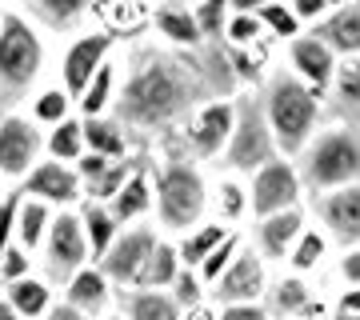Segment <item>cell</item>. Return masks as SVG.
I'll return each mask as SVG.
<instances>
[{"instance_id":"bcb514c9","label":"cell","mask_w":360,"mask_h":320,"mask_svg":"<svg viewBox=\"0 0 360 320\" xmlns=\"http://www.w3.org/2000/svg\"><path fill=\"white\" fill-rule=\"evenodd\" d=\"M108 165H112V160H104V156H96V153H84V156H80V160H77V172H80V180H84V188H89V184H96V180L108 172Z\"/></svg>"},{"instance_id":"836d02e7","label":"cell","mask_w":360,"mask_h":320,"mask_svg":"<svg viewBox=\"0 0 360 320\" xmlns=\"http://www.w3.org/2000/svg\"><path fill=\"white\" fill-rule=\"evenodd\" d=\"M25 13L32 16V20L52 25V28H65V25H72V20H80V16L89 13V4H84V0H32V4H25Z\"/></svg>"},{"instance_id":"30bf717a","label":"cell","mask_w":360,"mask_h":320,"mask_svg":"<svg viewBox=\"0 0 360 320\" xmlns=\"http://www.w3.org/2000/svg\"><path fill=\"white\" fill-rule=\"evenodd\" d=\"M20 196H32V200H44L49 208L56 212H68V208L80 200V192H84V180H80L77 165H60V160H40L32 172L25 177L20 184Z\"/></svg>"},{"instance_id":"52a82bcc","label":"cell","mask_w":360,"mask_h":320,"mask_svg":"<svg viewBox=\"0 0 360 320\" xmlns=\"http://www.w3.org/2000/svg\"><path fill=\"white\" fill-rule=\"evenodd\" d=\"M40 256H44V272L52 276V284H68L77 272L89 269L92 248H89V236H84V224H80V212H72V208L56 212Z\"/></svg>"},{"instance_id":"f907efd6","label":"cell","mask_w":360,"mask_h":320,"mask_svg":"<svg viewBox=\"0 0 360 320\" xmlns=\"http://www.w3.org/2000/svg\"><path fill=\"white\" fill-rule=\"evenodd\" d=\"M44 320H89V316H84V312H77L68 300H56V305H52V312Z\"/></svg>"},{"instance_id":"816d5d0a","label":"cell","mask_w":360,"mask_h":320,"mask_svg":"<svg viewBox=\"0 0 360 320\" xmlns=\"http://www.w3.org/2000/svg\"><path fill=\"white\" fill-rule=\"evenodd\" d=\"M340 308H345V312H352V316H360V288H348L345 300H340Z\"/></svg>"},{"instance_id":"ba28073f","label":"cell","mask_w":360,"mask_h":320,"mask_svg":"<svg viewBox=\"0 0 360 320\" xmlns=\"http://www.w3.org/2000/svg\"><path fill=\"white\" fill-rule=\"evenodd\" d=\"M272 160H276V141H272L269 116L257 101H240L236 104V132L229 141V165L240 172H260Z\"/></svg>"},{"instance_id":"4316f807","label":"cell","mask_w":360,"mask_h":320,"mask_svg":"<svg viewBox=\"0 0 360 320\" xmlns=\"http://www.w3.org/2000/svg\"><path fill=\"white\" fill-rule=\"evenodd\" d=\"M116 96H120V89H116V64L108 60L92 77V84L84 89V96L77 101V108H80V116L84 120H101V116H108V108L116 104Z\"/></svg>"},{"instance_id":"b9f144b4","label":"cell","mask_w":360,"mask_h":320,"mask_svg":"<svg viewBox=\"0 0 360 320\" xmlns=\"http://www.w3.org/2000/svg\"><path fill=\"white\" fill-rule=\"evenodd\" d=\"M321 256H324V236L321 232H304V236L296 241V248H292V269L309 272V269L321 264Z\"/></svg>"},{"instance_id":"d6a6232c","label":"cell","mask_w":360,"mask_h":320,"mask_svg":"<svg viewBox=\"0 0 360 320\" xmlns=\"http://www.w3.org/2000/svg\"><path fill=\"white\" fill-rule=\"evenodd\" d=\"M272 312L276 316H309V312H321V308L309 300L304 284L296 281V276H288V281H281L272 288Z\"/></svg>"},{"instance_id":"f1b7e54d","label":"cell","mask_w":360,"mask_h":320,"mask_svg":"<svg viewBox=\"0 0 360 320\" xmlns=\"http://www.w3.org/2000/svg\"><path fill=\"white\" fill-rule=\"evenodd\" d=\"M72 96H68L60 84H49V89H40L37 96H32V108H28V116L37 120L40 128H56V124H65V120H72Z\"/></svg>"},{"instance_id":"8d00e7d4","label":"cell","mask_w":360,"mask_h":320,"mask_svg":"<svg viewBox=\"0 0 360 320\" xmlns=\"http://www.w3.org/2000/svg\"><path fill=\"white\" fill-rule=\"evenodd\" d=\"M196 25H200V37L208 44H224V32H229V16L232 8L224 0H205V4H196Z\"/></svg>"},{"instance_id":"11a10c76","label":"cell","mask_w":360,"mask_h":320,"mask_svg":"<svg viewBox=\"0 0 360 320\" xmlns=\"http://www.w3.org/2000/svg\"><path fill=\"white\" fill-rule=\"evenodd\" d=\"M333 320H360V316H352V312H345V308H340V312H336Z\"/></svg>"},{"instance_id":"c3c4849f","label":"cell","mask_w":360,"mask_h":320,"mask_svg":"<svg viewBox=\"0 0 360 320\" xmlns=\"http://www.w3.org/2000/svg\"><path fill=\"white\" fill-rule=\"evenodd\" d=\"M292 13H296V20H324V16H328V8H324L321 0H296Z\"/></svg>"},{"instance_id":"681fc988","label":"cell","mask_w":360,"mask_h":320,"mask_svg":"<svg viewBox=\"0 0 360 320\" xmlns=\"http://www.w3.org/2000/svg\"><path fill=\"white\" fill-rule=\"evenodd\" d=\"M340 276H345L352 288H360V248H356V252H348L345 260H340Z\"/></svg>"},{"instance_id":"5bb4252c","label":"cell","mask_w":360,"mask_h":320,"mask_svg":"<svg viewBox=\"0 0 360 320\" xmlns=\"http://www.w3.org/2000/svg\"><path fill=\"white\" fill-rule=\"evenodd\" d=\"M260 293H264V264H260V256L248 252V248L236 256V260H232V269L212 284V296H217L224 308L252 305Z\"/></svg>"},{"instance_id":"9f6ffc18","label":"cell","mask_w":360,"mask_h":320,"mask_svg":"<svg viewBox=\"0 0 360 320\" xmlns=\"http://www.w3.org/2000/svg\"><path fill=\"white\" fill-rule=\"evenodd\" d=\"M101 320H129L124 312H108V316H101Z\"/></svg>"},{"instance_id":"ffe728a7","label":"cell","mask_w":360,"mask_h":320,"mask_svg":"<svg viewBox=\"0 0 360 320\" xmlns=\"http://www.w3.org/2000/svg\"><path fill=\"white\" fill-rule=\"evenodd\" d=\"M56 220V208H49L44 200H32V196H20V212H16V244L37 252L49 241V229Z\"/></svg>"},{"instance_id":"603a6c76","label":"cell","mask_w":360,"mask_h":320,"mask_svg":"<svg viewBox=\"0 0 360 320\" xmlns=\"http://www.w3.org/2000/svg\"><path fill=\"white\" fill-rule=\"evenodd\" d=\"M84 120V116H80ZM84 144L89 153L104 156V160H129V136H124V124L116 116H101V120H84Z\"/></svg>"},{"instance_id":"484cf974","label":"cell","mask_w":360,"mask_h":320,"mask_svg":"<svg viewBox=\"0 0 360 320\" xmlns=\"http://www.w3.org/2000/svg\"><path fill=\"white\" fill-rule=\"evenodd\" d=\"M124 316L129 320H184V312H180V305L168 293L136 288V293H124Z\"/></svg>"},{"instance_id":"7c38bea8","label":"cell","mask_w":360,"mask_h":320,"mask_svg":"<svg viewBox=\"0 0 360 320\" xmlns=\"http://www.w3.org/2000/svg\"><path fill=\"white\" fill-rule=\"evenodd\" d=\"M296 200H300V177L288 160H272L252 177V212L260 220L292 212Z\"/></svg>"},{"instance_id":"7bdbcfd3","label":"cell","mask_w":360,"mask_h":320,"mask_svg":"<svg viewBox=\"0 0 360 320\" xmlns=\"http://www.w3.org/2000/svg\"><path fill=\"white\" fill-rule=\"evenodd\" d=\"M172 300H176L184 312H193V308H200V276L196 272H180L176 284H172Z\"/></svg>"},{"instance_id":"680465c9","label":"cell","mask_w":360,"mask_h":320,"mask_svg":"<svg viewBox=\"0 0 360 320\" xmlns=\"http://www.w3.org/2000/svg\"><path fill=\"white\" fill-rule=\"evenodd\" d=\"M0 200H4V196H0Z\"/></svg>"},{"instance_id":"60d3db41","label":"cell","mask_w":360,"mask_h":320,"mask_svg":"<svg viewBox=\"0 0 360 320\" xmlns=\"http://www.w3.org/2000/svg\"><path fill=\"white\" fill-rule=\"evenodd\" d=\"M16 212H20V192H8L0 200V264H4L8 248L16 244Z\"/></svg>"},{"instance_id":"e0dca14e","label":"cell","mask_w":360,"mask_h":320,"mask_svg":"<svg viewBox=\"0 0 360 320\" xmlns=\"http://www.w3.org/2000/svg\"><path fill=\"white\" fill-rule=\"evenodd\" d=\"M65 300L77 312H84V316H108V300H112V281L101 272V264H89L84 272H77L72 281L65 284Z\"/></svg>"},{"instance_id":"f5cc1de1","label":"cell","mask_w":360,"mask_h":320,"mask_svg":"<svg viewBox=\"0 0 360 320\" xmlns=\"http://www.w3.org/2000/svg\"><path fill=\"white\" fill-rule=\"evenodd\" d=\"M184 320H220V316L212 312V308L200 305V308H193V312H184Z\"/></svg>"},{"instance_id":"ab89813d","label":"cell","mask_w":360,"mask_h":320,"mask_svg":"<svg viewBox=\"0 0 360 320\" xmlns=\"http://www.w3.org/2000/svg\"><path fill=\"white\" fill-rule=\"evenodd\" d=\"M25 276H37V272H32V252H28V248H20V244H13V248H8V256H4V264H0V288L25 281Z\"/></svg>"},{"instance_id":"83f0119b","label":"cell","mask_w":360,"mask_h":320,"mask_svg":"<svg viewBox=\"0 0 360 320\" xmlns=\"http://www.w3.org/2000/svg\"><path fill=\"white\" fill-rule=\"evenodd\" d=\"M184 272V264H180V252L172 248V244H156V252L148 256V264H144V272L136 276V288H153V293H160V288H168V284H176V276Z\"/></svg>"},{"instance_id":"277c9868","label":"cell","mask_w":360,"mask_h":320,"mask_svg":"<svg viewBox=\"0 0 360 320\" xmlns=\"http://www.w3.org/2000/svg\"><path fill=\"white\" fill-rule=\"evenodd\" d=\"M153 188H156V217L165 229H196V220L205 217L208 205V188L205 177L196 172V165H188L184 156H172L168 165H160L153 172Z\"/></svg>"},{"instance_id":"6f0895ef","label":"cell","mask_w":360,"mask_h":320,"mask_svg":"<svg viewBox=\"0 0 360 320\" xmlns=\"http://www.w3.org/2000/svg\"><path fill=\"white\" fill-rule=\"evenodd\" d=\"M0 28H4V8H0Z\"/></svg>"},{"instance_id":"9c48e42d","label":"cell","mask_w":360,"mask_h":320,"mask_svg":"<svg viewBox=\"0 0 360 320\" xmlns=\"http://www.w3.org/2000/svg\"><path fill=\"white\" fill-rule=\"evenodd\" d=\"M112 49H116L112 32H80V37L65 49V56H60V89H65L72 101H80L84 89L92 84V77L108 64Z\"/></svg>"},{"instance_id":"ee69618b","label":"cell","mask_w":360,"mask_h":320,"mask_svg":"<svg viewBox=\"0 0 360 320\" xmlns=\"http://www.w3.org/2000/svg\"><path fill=\"white\" fill-rule=\"evenodd\" d=\"M220 212H224L229 220L245 217V188H240V184H232V180L220 184Z\"/></svg>"},{"instance_id":"44dd1931","label":"cell","mask_w":360,"mask_h":320,"mask_svg":"<svg viewBox=\"0 0 360 320\" xmlns=\"http://www.w3.org/2000/svg\"><path fill=\"white\" fill-rule=\"evenodd\" d=\"M77 212H80V224H84V236H89L92 260L101 264L104 256H108V248L116 244V236H120V224L108 212V205H96V200H84Z\"/></svg>"},{"instance_id":"f546056e","label":"cell","mask_w":360,"mask_h":320,"mask_svg":"<svg viewBox=\"0 0 360 320\" xmlns=\"http://www.w3.org/2000/svg\"><path fill=\"white\" fill-rule=\"evenodd\" d=\"M232 232L224 229V224H200V229H193L184 241H180V264H188V269H200L208 256L217 252L220 244L229 241Z\"/></svg>"},{"instance_id":"74e56055","label":"cell","mask_w":360,"mask_h":320,"mask_svg":"<svg viewBox=\"0 0 360 320\" xmlns=\"http://www.w3.org/2000/svg\"><path fill=\"white\" fill-rule=\"evenodd\" d=\"M240 252H245V244H240V236L232 232L229 241L220 244L217 252H212V256H208V260H205V264L196 269V276H200V281H205V284H217L220 276H224V272L232 269V260H236V256H240Z\"/></svg>"},{"instance_id":"8992f818","label":"cell","mask_w":360,"mask_h":320,"mask_svg":"<svg viewBox=\"0 0 360 320\" xmlns=\"http://www.w3.org/2000/svg\"><path fill=\"white\" fill-rule=\"evenodd\" d=\"M40 153H49V136L32 116L28 113L0 116V177L25 184V177L40 165Z\"/></svg>"},{"instance_id":"f6af8a7d","label":"cell","mask_w":360,"mask_h":320,"mask_svg":"<svg viewBox=\"0 0 360 320\" xmlns=\"http://www.w3.org/2000/svg\"><path fill=\"white\" fill-rule=\"evenodd\" d=\"M229 60H232V72H236V80H248V84H257V80H260V64L252 60L245 49H229Z\"/></svg>"},{"instance_id":"6da1fadb","label":"cell","mask_w":360,"mask_h":320,"mask_svg":"<svg viewBox=\"0 0 360 320\" xmlns=\"http://www.w3.org/2000/svg\"><path fill=\"white\" fill-rule=\"evenodd\" d=\"M196 101V77L193 64L180 56L144 49L132 56V68L120 96H116V120L132 128H168L172 120L193 108Z\"/></svg>"},{"instance_id":"7a4b0ae2","label":"cell","mask_w":360,"mask_h":320,"mask_svg":"<svg viewBox=\"0 0 360 320\" xmlns=\"http://www.w3.org/2000/svg\"><path fill=\"white\" fill-rule=\"evenodd\" d=\"M44 72V40L37 20L25 8H4L0 28V101L20 104L25 96H37V80Z\"/></svg>"},{"instance_id":"1f68e13d","label":"cell","mask_w":360,"mask_h":320,"mask_svg":"<svg viewBox=\"0 0 360 320\" xmlns=\"http://www.w3.org/2000/svg\"><path fill=\"white\" fill-rule=\"evenodd\" d=\"M333 101L348 120H360V56H352V60H345L336 68Z\"/></svg>"},{"instance_id":"ac0fdd59","label":"cell","mask_w":360,"mask_h":320,"mask_svg":"<svg viewBox=\"0 0 360 320\" xmlns=\"http://www.w3.org/2000/svg\"><path fill=\"white\" fill-rule=\"evenodd\" d=\"M312 37H321L324 44L340 56H360V4H340L312 28Z\"/></svg>"},{"instance_id":"f35d334b","label":"cell","mask_w":360,"mask_h":320,"mask_svg":"<svg viewBox=\"0 0 360 320\" xmlns=\"http://www.w3.org/2000/svg\"><path fill=\"white\" fill-rule=\"evenodd\" d=\"M257 16H260V25L269 28V32L296 40V28H300V20H296V13L288 8V4H257Z\"/></svg>"},{"instance_id":"9a60e30c","label":"cell","mask_w":360,"mask_h":320,"mask_svg":"<svg viewBox=\"0 0 360 320\" xmlns=\"http://www.w3.org/2000/svg\"><path fill=\"white\" fill-rule=\"evenodd\" d=\"M292 64H296V77L304 80L316 96H324V89H333V80H336V52L324 44L321 37H296L292 40Z\"/></svg>"},{"instance_id":"8fae6325","label":"cell","mask_w":360,"mask_h":320,"mask_svg":"<svg viewBox=\"0 0 360 320\" xmlns=\"http://www.w3.org/2000/svg\"><path fill=\"white\" fill-rule=\"evenodd\" d=\"M156 244H160V236H156L148 224L124 229L116 236V244L108 248V256L101 260V272L112 284H136V276H141L144 264H148V256L156 252Z\"/></svg>"},{"instance_id":"d4e9b609","label":"cell","mask_w":360,"mask_h":320,"mask_svg":"<svg viewBox=\"0 0 360 320\" xmlns=\"http://www.w3.org/2000/svg\"><path fill=\"white\" fill-rule=\"evenodd\" d=\"M300 236H304V217H300V208L260 220V248L269 256H288Z\"/></svg>"},{"instance_id":"db71d44e","label":"cell","mask_w":360,"mask_h":320,"mask_svg":"<svg viewBox=\"0 0 360 320\" xmlns=\"http://www.w3.org/2000/svg\"><path fill=\"white\" fill-rule=\"evenodd\" d=\"M0 320H25V316H20V312H16V308L8 305L4 296H0Z\"/></svg>"},{"instance_id":"7402d4cb","label":"cell","mask_w":360,"mask_h":320,"mask_svg":"<svg viewBox=\"0 0 360 320\" xmlns=\"http://www.w3.org/2000/svg\"><path fill=\"white\" fill-rule=\"evenodd\" d=\"M153 25L165 32L168 44H176V49H196L200 44V25H196V13L188 4H160L153 13Z\"/></svg>"},{"instance_id":"d590c367","label":"cell","mask_w":360,"mask_h":320,"mask_svg":"<svg viewBox=\"0 0 360 320\" xmlns=\"http://www.w3.org/2000/svg\"><path fill=\"white\" fill-rule=\"evenodd\" d=\"M260 32H264V25H260V16H257V4H236L232 16H229L224 44H229V49H245V44H252Z\"/></svg>"},{"instance_id":"4fadbf2b","label":"cell","mask_w":360,"mask_h":320,"mask_svg":"<svg viewBox=\"0 0 360 320\" xmlns=\"http://www.w3.org/2000/svg\"><path fill=\"white\" fill-rule=\"evenodd\" d=\"M232 132H236V104L212 101V104H205V108L193 116L188 141H193V148H196L200 156H217L220 148L229 153Z\"/></svg>"},{"instance_id":"5b68a950","label":"cell","mask_w":360,"mask_h":320,"mask_svg":"<svg viewBox=\"0 0 360 320\" xmlns=\"http://www.w3.org/2000/svg\"><path fill=\"white\" fill-rule=\"evenodd\" d=\"M304 180L312 188H348L360 184V132L352 128H333L316 136L304 160Z\"/></svg>"},{"instance_id":"2e32d148","label":"cell","mask_w":360,"mask_h":320,"mask_svg":"<svg viewBox=\"0 0 360 320\" xmlns=\"http://www.w3.org/2000/svg\"><path fill=\"white\" fill-rule=\"evenodd\" d=\"M321 217H324L328 232H333L340 244H360V184L324 192Z\"/></svg>"},{"instance_id":"e575fe53","label":"cell","mask_w":360,"mask_h":320,"mask_svg":"<svg viewBox=\"0 0 360 320\" xmlns=\"http://www.w3.org/2000/svg\"><path fill=\"white\" fill-rule=\"evenodd\" d=\"M136 168H141V160H116V165H108V172H104L96 184H89V188H84V192H89V200H96V205H112Z\"/></svg>"},{"instance_id":"cb8c5ba5","label":"cell","mask_w":360,"mask_h":320,"mask_svg":"<svg viewBox=\"0 0 360 320\" xmlns=\"http://www.w3.org/2000/svg\"><path fill=\"white\" fill-rule=\"evenodd\" d=\"M153 205H156V188L148 184V172L136 168V172L129 177V184L120 188V196L108 205V212L116 217V224H129V220L148 217V208H153Z\"/></svg>"},{"instance_id":"4dcf8cb0","label":"cell","mask_w":360,"mask_h":320,"mask_svg":"<svg viewBox=\"0 0 360 320\" xmlns=\"http://www.w3.org/2000/svg\"><path fill=\"white\" fill-rule=\"evenodd\" d=\"M84 153H89V144H84V120H80V116H72V120H65V124H56L49 132V156L52 160L72 165V160H80Z\"/></svg>"},{"instance_id":"d6986e66","label":"cell","mask_w":360,"mask_h":320,"mask_svg":"<svg viewBox=\"0 0 360 320\" xmlns=\"http://www.w3.org/2000/svg\"><path fill=\"white\" fill-rule=\"evenodd\" d=\"M0 296H4V300H8V305H13L25 320H44L52 312V305H56L52 284L44 281V276H25V281L0 288Z\"/></svg>"},{"instance_id":"7dc6e473","label":"cell","mask_w":360,"mask_h":320,"mask_svg":"<svg viewBox=\"0 0 360 320\" xmlns=\"http://www.w3.org/2000/svg\"><path fill=\"white\" fill-rule=\"evenodd\" d=\"M220 320H269V312L257 308V305H232V308L220 312Z\"/></svg>"},{"instance_id":"3957f363","label":"cell","mask_w":360,"mask_h":320,"mask_svg":"<svg viewBox=\"0 0 360 320\" xmlns=\"http://www.w3.org/2000/svg\"><path fill=\"white\" fill-rule=\"evenodd\" d=\"M264 116H269L272 141L281 144L284 153H300L309 144L312 128H316L321 104H316V92L300 77L276 72L264 89Z\"/></svg>"}]
</instances>
